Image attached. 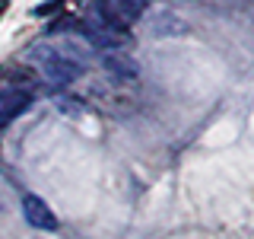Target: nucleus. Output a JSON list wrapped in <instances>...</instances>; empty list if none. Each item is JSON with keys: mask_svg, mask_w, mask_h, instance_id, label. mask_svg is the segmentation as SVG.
<instances>
[{"mask_svg": "<svg viewBox=\"0 0 254 239\" xmlns=\"http://www.w3.org/2000/svg\"><path fill=\"white\" fill-rule=\"evenodd\" d=\"M92 19H95L99 29H105L118 38H124L127 26H130V22L124 19V13L118 10V3H111V0H92Z\"/></svg>", "mask_w": 254, "mask_h": 239, "instance_id": "f03ea898", "label": "nucleus"}, {"mask_svg": "<svg viewBox=\"0 0 254 239\" xmlns=\"http://www.w3.org/2000/svg\"><path fill=\"white\" fill-rule=\"evenodd\" d=\"M22 214H26V220L32 223V227H38V230H54L58 227V217L51 214V207H48L42 198H35V195H29L26 201H22Z\"/></svg>", "mask_w": 254, "mask_h": 239, "instance_id": "20e7f679", "label": "nucleus"}, {"mask_svg": "<svg viewBox=\"0 0 254 239\" xmlns=\"http://www.w3.org/2000/svg\"><path fill=\"white\" fill-rule=\"evenodd\" d=\"M32 61L38 64V70L51 83H73L83 74V64L67 58V54H61V51H54V48H32Z\"/></svg>", "mask_w": 254, "mask_h": 239, "instance_id": "f257e3e1", "label": "nucleus"}, {"mask_svg": "<svg viewBox=\"0 0 254 239\" xmlns=\"http://www.w3.org/2000/svg\"><path fill=\"white\" fill-rule=\"evenodd\" d=\"M64 10V0H48L45 6H35V16H48V13H61Z\"/></svg>", "mask_w": 254, "mask_h": 239, "instance_id": "0eeeda50", "label": "nucleus"}, {"mask_svg": "<svg viewBox=\"0 0 254 239\" xmlns=\"http://www.w3.org/2000/svg\"><path fill=\"white\" fill-rule=\"evenodd\" d=\"M29 106H32V93L16 90V86L0 90V121H10V118H16L19 112H26Z\"/></svg>", "mask_w": 254, "mask_h": 239, "instance_id": "7ed1b4c3", "label": "nucleus"}, {"mask_svg": "<svg viewBox=\"0 0 254 239\" xmlns=\"http://www.w3.org/2000/svg\"><path fill=\"white\" fill-rule=\"evenodd\" d=\"M146 3L149 0H118V10L124 13L127 22H133V19H140V16L146 13Z\"/></svg>", "mask_w": 254, "mask_h": 239, "instance_id": "423d86ee", "label": "nucleus"}, {"mask_svg": "<svg viewBox=\"0 0 254 239\" xmlns=\"http://www.w3.org/2000/svg\"><path fill=\"white\" fill-rule=\"evenodd\" d=\"M102 64H105V70L111 77H118V80H137V64L127 61L124 54H105Z\"/></svg>", "mask_w": 254, "mask_h": 239, "instance_id": "39448f33", "label": "nucleus"}]
</instances>
